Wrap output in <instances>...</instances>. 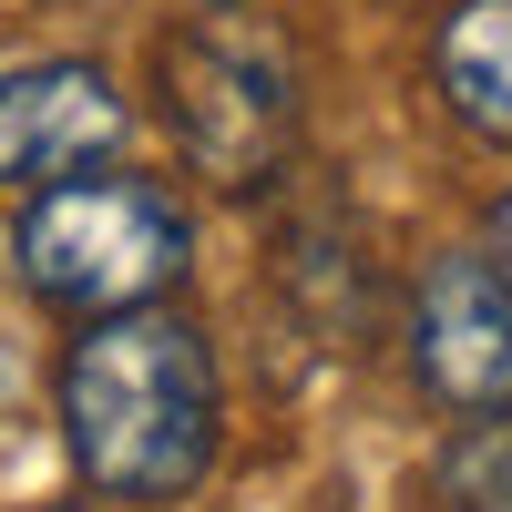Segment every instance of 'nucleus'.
I'll use <instances>...</instances> for the list:
<instances>
[{
	"instance_id": "1",
	"label": "nucleus",
	"mask_w": 512,
	"mask_h": 512,
	"mask_svg": "<svg viewBox=\"0 0 512 512\" xmlns=\"http://www.w3.org/2000/svg\"><path fill=\"white\" fill-rule=\"evenodd\" d=\"M52 410H62V451L93 502L123 512H164L185 502L226 451V369L175 297L154 308H113L82 318V338L52 369Z\"/></svg>"
},
{
	"instance_id": "2",
	"label": "nucleus",
	"mask_w": 512,
	"mask_h": 512,
	"mask_svg": "<svg viewBox=\"0 0 512 512\" xmlns=\"http://www.w3.org/2000/svg\"><path fill=\"white\" fill-rule=\"evenodd\" d=\"M154 113L185 175L216 195H267L297 175L308 134V52L267 0H205L154 41Z\"/></svg>"
},
{
	"instance_id": "3",
	"label": "nucleus",
	"mask_w": 512,
	"mask_h": 512,
	"mask_svg": "<svg viewBox=\"0 0 512 512\" xmlns=\"http://www.w3.org/2000/svg\"><path fill=\"white\" fill-rule=\"evenodd\" d=\"M11 277L62 318L154 308L195 277V205L154 175H123V164L52 175L11 216Z\"/></svg>"
},
{
	"instance_id": "4",
	"label": "nucleus",
	"mask_w": 512,
	"mask_h": 512,
	"mask_svg": "<svg viewBox=\"0 0 512 512\" xmlns=\"http://www.w3.org/2000/svg\"><path fill=\"white\" fill-rule=\"evenodd\" d=\"M400 338H410V379L441 410H482L512 400V277L492 246H431L400 287Z\"/></svg>"
},
{
	"instance_id": "5",
	"label": "nucleus",
	"mask_w": 512,
	"mask_h": 512,
	"mask_svg": "<svg viewBox=\"0 0 512 512\" xmlns=\"http://www.w3.org/2000/svg\"><path fill=\"white\" fill-rule=\"evenodd\" d=\"M123 144H134V103H123V82L103 62L52 52V62L0 72V185L11 195L82 175V164H113Z\"/></svg>"
},
{
	"instance_id": "6",
	"label": "nucleus",
	"mask_w": 512,
	"mask_h": 512,
	"mask_svg": "<svg viewBox=\"0 0 512 512\" xmlns=\"http://www.w3.org/2000/svg\"><path fill=\"white\" fill-rule=\"evenodd\" d=\"M431 93L472 144L512 154V0H441L431 21Z\"/></svg>"
},
{
	"instance_id": "7",
	"label": "nucleus",
	"mask_w": 512,
	"mask_h": 512,
	"mask_svg": "<svg viewBox=\"0 0 512 512\" xmlns=\"http://www.w3.org/2000/svg\"><path fill=\"white\" fill-rule=\"evenodd\" d=\"M431 502L441 512H512V400H482L451 420V441L431 461Z\"/></svg>"
},
{
	"instance_id": "8",
	"label": "nucleus",
	"mask_w": 512,
	"mask_h": 512,
	"mask_svg": "<svg viewBox=\"0 0 512 512\" xmlns=\"http://www.w3.org/2000/svg\"><path fill=\"white\" fill-rule=\"evenodd\" d=\"M482 246H492V256H502V277H512V185H502V195H492V205H482Z\"/></svg>"
},
{
	"instance_id": "9",
	"label": "nucleus",
	"mask_w": 512,
	"mask_h": 512,
	"mask_svg": "<svg viewBox=\"0 0 512 512\" xmlns=\"http://www.w3.org/2000/svg\"><path fill=\"white\" fill-rule=\"evenodd\" d=\"M164 11H205V0H164Z\"/></svg>"
},
{
	"instance_id": "10",
	"label": "nucleus",
	"mask_w": 512,
	"mask_h": 512,
	"mask_svg": "<svg viewBox=\"0 0 512 512\" xmlns=\"http://www.w3.org/2000/svg\"><path fill=\"white\" fill-rule=\"evenodd\" d=\"M52 512H93V502H52Z\"/></svg>"
}]
</instances>
